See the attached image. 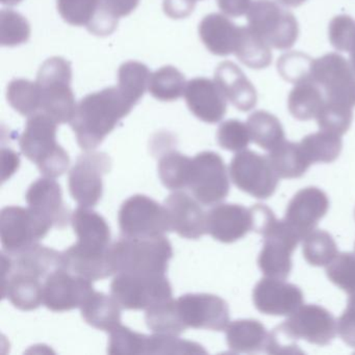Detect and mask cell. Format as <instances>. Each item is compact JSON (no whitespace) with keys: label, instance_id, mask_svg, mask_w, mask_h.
<instances>
[{"label":"cell","instance_id":"obj_41","mask_svg":"<svg viewBox=\"0 0 355 355\" xmlns=\"http://www.w3.org/2000/svg\"><path fill=\"white\" fill-rule=\"evenodd\" d=\"M10 105L22 116L30 117L40 111L41 98L37 83L17 78L10 83L7 89Z\"/></svg>","mask_w":355,"mask_h":355},{"label":"cell","instance_id":"obj_4","mask_svg":"<svg viewBox=\"0 0 355 355\" xmlns=\"http://www.w3.org/2000/svg\"><path fill=\"white\" fill-rule=\"evenodd\" d=\"M172 257L173 248L165 236L148 239L121 236L110 247V259L115 274L166 275Z\"/></svg>","mask_w":355,"mask_h":355},{"label":"cell","instance_id":"obj_3","mask_svg":"<svg viewBox=\"0 0 355 355\" xmlns=\"http://www.w3.org/2000/svg\"><path fill=\"white\" fill-rule=\"evenodd\" d=\"M58 124L51 116L38 111L28 117L19 138L22 153L36 164L45 178H60L69 167V155L57 142Z\"/></svg>","mask_w":355,"mask_h":355},{"label":"cell","instance_id":"obj_50","mask_svg":"<svg viewBox=\"0 0 355 355\" xmlns=\"http://www.w3.org/2000/svg\"><path fill=\"white\" fill-rule=\"evenodd\" d=\"M328 37L336 51L351 53L355 49V20L348 15L336 16L330 21Z\"/></svg>","mask_w":355,"mask_h":355},{"label":"cell","instance_id":"obj_38","mask_svg":"<svg viewBox=\"0 0 355 355\" xmlns=\"http://www.w3.org/2000/svg\"><path fill=\"white\" fill-rule=\"evenodd\" d=\"M150 76V71L144 64L136 61L126 62L120 66L118 71V89L135 107L144 96Z\"/></svg>","mask_w":355,"mask_h":355},{"label":"cell","instance_id":"obj_14","mask_svg":"<svg viewBox=\"0 0 355 355\" xmlns=\"http://www.w3.org/2000/svg\"><path fill=\"white\" fill-rule=\"evenodd\" d=\"M257 263L266 277L286 279L292 271V254L301 239L284 220H276L263 234Z\"/></svg>","mask_w":355,"mask_h":355},{"label":"cell","instance_id":"obj_36","mask_svg":"<svg viewBox=\"0 0 355 355\" xmlns=\"http://www.w3.org/2000/svg\"><path fill=\"white\" fill-rule=\"evenodd\" d=\"M145 322L147 327L155 334L178 336L188 329L180 318L178 303L173 298L157 303L147 309Z\"/></svg>","mask_w":355,"mask_h":355},{"label":"cell","instance_id":"obj_1","mask_svg":"<svg viewBox=\"0 0 355 355\" xmlns=\"http://www.w3.org/2000/svg\"><path fill=\"white\" fill-rule=\"evenodd\" d=\"M71 224L78 242L62 251L64 269L91 282L114 275L111 230L105 218L90 207H80L72 213Z\"/></svg>","mask_w":355,"mask_h":355},{"label":"cell","instance_id":"obj_51","mask_svg":"<svg viewBox=\"0 0 355 355\" xmlns=\"http://www.w3.org/2000/svg\"><path fill=\"white\" fill-rule=\"evenodd\" d=\"M338 334L343 342L355 348V294L350 295L346 309L338 318Z\"/></svg>","mask_w":355,"mask_h":355},{"label":"cell","instance_id":"obj_22","mask_svg":"<svg viewBox=\"0 0 355 355\" xmlns=\"http://www.w3.org/2000/svg\"><path fill=\"white\" fill-rule=\"evenodd\" d=\"M26 201L30 209L46 219L53 227L64 228L71 222L61 186L53 178L44 176L33 182L26 192Z\"/></svg>","mask_w":355,"mask_h":355},{"label":"cell","instance_id":"obj_44","mask_svg":"<svg viewBox=\"0 0 355 355\" xmlns=\"http://www.w3.org/2000/svg\"><path fill=\"white\" fill-rule=\"evenodd\" d=\"M315 120L320 130L342 137L352 124V107L326 101Z\"/></svg>","mask_w":355,"mask_h":355},{"label":"cell","instance_id":"obj_11","mask_svg":"<svg viewBox=\"0 0 355 355\" xmlns=\"http://www.w3.org/2000/svg\"><path fill=\"white\" fill-rule=\"evenodd\" d=\"M112 168L111 157L105 153L89 150L76 159L68 174L72 198L84 207H94L103 194V176Z\"/></svg>","mask_w":355,"mask_h":355},{"label":"cell","instance_id":"obj_49","mask_svg":"<svg viewBox=\"0 0 355 355\" xmlns=\"http://www.w3.org/2000/svg\"><path fill=\"white\" fill-rule=\"evenodd\" d=\"M313 61L311 57L304 53L293 51L278 59L277 70L284 80L295 85L300 80L311 78Z\"/></svg>","mask_w":355,"mask_h":355},{"label":"cell","instance_id":"obj_26","mask_svg":"<svg viewBox=\"0 0 355 355\" xmlns=\"http://www.w3.org/2000/svg\"><path fill=\"white\" fill-rule=\"evenodd\" d=\"M44 280L3 266V296L24 311H34L43 303Z\"/></svg>","mask_w":355,"mask_h":355},{"label":"cell","instance_id":"obj_16","mask_svg":"<svg viewBox=\"0 0 355 355\" xmlns=\"http://www.w3.org/2000/svg\"><path fill=\"white\" fill-rule=\"evenodd\" d=\"M95 292L92 282L61 268L47 276L43 286V304L51 311L80 309Z\"/></svg>","mask_w":355,"mask_h":355},{"label":"cell","instance_id":"obj_8","mask_svg":"<svg viewBox=\"0 0 355 355\" xmlns=\"http://www.w3.org/2000/svg\"><path fill=\"white\" fill-rule=\"evenodd\" d=\"M53 225L30 207H6L0 213V239L3 252L15 255L38 244Z\"/></svg>","mask_w":355,"mask_h":355},{"label":"cell","instance_id":"obj_7","mask_svg":"<svg viewBox=\"0 0 355 355\" xmlns=\"http://www.w3.org/2000/svg\"><path fill=\"white\" fill-rule=\"evenodd\" d=\"M122 236L157 238L171 232L167 209L146 195L137 194L122 203L118 213Z\"/></svg>","mask_w":355,"mask_h":355},{"label":"cell","instance_id":"obj_48","mask_svg":"<svg viewBox=\"0 0 355 355\" xmlns=\"http://www.w3.org/2000/svg\"><path fill=\"white\" fill-rule=\"evenodd\" d=\"M218 144L232 153L245 150L250 143L248 126L240 120L230 119L220 124L217 132Z\"/></svg>","mask_w":355,"mask_h":355},{"label":"cell","instance_id":"obj_52","mask_svg":"<svg viewBox=\"0 0 355 355\" xmlns=\"http://www.w3.org/2000/svg\"><path fill=\"white\" fill-rule=\"evenodd\" d=\"M250 211L252 215V232L261 236H263L277 220L272 209H270L267 205H255L251 207Z\"/></svg>","mask_w":355,"mask_h":355},{"label":"cell","instance_id":"obj_24","mask_svg":"<svg viewBox=\"0 0 355 355\" xmlns=\"http://www.w3.org/2000/svg\"><path fill=\"white\" fill-rule=\"evenodd\" d=\"M1 255L3 267L32 274L42 280L46 279L55 270L63 268L62 252L39 243L15 255L7 254L1 250Z\"/></svg>","mask_w":355,"mask_h":355},{"label":"cell","instance_id":"obj_17","mask_svg":"<svg viewBox=\"0 0 355 355\" xmlns=\"http://www.w3.org/2000/svg\"><path fill=\"white\" fill-rule=\"evenodd\" d=\"M295 340L327 346L338 334V321L331 313L317 304L301 305L282 324Z\"/></svg>","mask_w":355,"mask_h":355},{"label":"cell","instance_id":"obj_21","mask_svg":"<svg viewBox=\"0 0 355 355\" xmlns=\"http://www.w3.org/2000/svg\"><path fill=\"white\" fill-rule=\"evenodd\" d=\"M184 99L191 113L205 123L221 121L227 110V99L216 80L196 78L187 83Z\"/></svg>","mask_w":355,"mask_h":355},{"label":"cell","instance_id":"obj_43","mask_svg":"<svg viewBox=\"0 0 355 355\" xmlns=\"http://www.w3.org/2000/svg\"><path fill=\"white\" fill-rule=\"evenodd\" d=\"M148 336L120 324L110 331V354H147Z\"/></svg>","mask_w":355,"mask_h":355},{"label":"cell","instance_id":"obj_37","mask_svg":"<svg viewBox=\"0 0 355 355\" xmlns=\"http://www.w3.org/2000/svg\"><path fill=\"white\" fill-rule=\"evenodd\" d=\"M300 146L309 163L330 164L340 157L343 148L342 137L320 130L304 137L301 140Z\"/></svg>","mask_w":355,"mask_h":355},{"label":"cell","instance_id":"obj_33","mask_svg":"<svg viewBox=\"0 0 355 355\" xmlns=\"http://www.w3.org/2000/svg\"><path fill=\"white\" fill-rule=\"evenodd\" d=\"M192 169L193 159L176 150L166 151L157 165L162 184L171 191L189 188Z\"/></svg>","mask_w":355,"mask_h":355},{"label":"cell","instance_id":"obj_20","mask_svg":"<svg viewBox=\"0 0 355 355\" xmlns=\"http://www.w3.org/2000/svg\"><path fill=\"white\" fill-rule=\"evenodd\" d=\"M201 203L184 191H175L164 201L171 232L182 238L198 240L207 234V213Z\"/></svg>","mask_w":355,"mask_h":355},{"label":"cell","instance_id":"obj_27","mask_svg":"<svg viewBox=\"0 0 355 355\" xmlns=\"http://www.w3.org/2000/svg\"><path fill=\"white\" fill-rule=\"evenodd\" d=\"M199 36L209 53L227 57L234 53L239 31L232 20L221 14H209L199 24Z\"/></svg>","mask_w":355,"mask_h":355},{"label":"cell","instance_id":"obj_9","mask_svg":"<svg viewBox=\"0 0 355 355\" xmlns=\"http://www.w3.org/2000/svg\"><path fill=\"white\" fill-rule=\"evenodd\" d=\"M111 294L126 311H147L157 303L172 298V286L166 275L117 273Z\"/></svg>","mask_w":355,"mask_h":355},{"label":"cell","instance_id":"obj_53","mask_svg":"<svg viewBox=\"0 0 355 355\" xmlns=\"http://www.w3.org/2000/svg\"><path fill=\"white\" fill-rule=\"evenodd\" d=\"M195 3L196 0H164V12L172 19H182L192 14Z\"/></svg>","mask_w":355,"mask_h":355},{"label":"cell","instance_id":"obj_40","mask_svg":"<svg viewBox=\"0 0 355 355\" xmlns=\"http://www.w3.org/2000/svg\"><path fill=\"white\" fill-rule=\"evenodd\" d=\"M303 257L313 267H327L338 254L331 234L325 230H313L303 241Z\"/></svg>","mask_w":355,"mask_h":355},{"label":"cell","instance_id":"obj_23","mask_svg":"<svg viewBox=\"0 0 355 355\" xmlns=\"http://www.w3.org/2000/svg\"><path fill=\"white\" fill-rule=\"evenodd\" d=\"M207 230L219 242H236L252 230L250 209L232 203L216 205L207 213Z\"/></svg>","mask_w":355,"mask_h":355},{"label":"cell","instance_id":"obj_47","mask_svg":"<svg viewBox=\"0 0 355 355\" xmlns=\"http://www.w3.org/2000/svg\"><path fill=\"white\" fill-rule=\"evenodd\" d=\"M326 275L347 294H355V253H338L326 268Z\"/></svg>","mask_w":355,"mask_h":355},{"label":"cell","instance_id":"obj_10","mask_svg":"<svg viewBox=\"0 0 355 355\" xmlns=\"http://www.w3.org/2000/svg\"><path fill=\"white\" fill-rule=\"evenodd\" d=\"M230 175L236 188L257 199L271 197L279 182L268 157L246 149L232 157Z\"/></svg>","mask_w":355,"mask_h":355},{"label":"cell","instance_id":"obj_54","mask_svg":"<svg viewBox=\"0 0 355 355\" xmlns=\"http://www.w3.org/2000/svg\"><path fill=\"white\" fill-rule=\"evenodd\" d=\"M217 3L222 13L238 18L248 13L252 0H217Z\"/></svg>","mask_w":355,"mask_h":355},{"label":"cell","instance_id":"obj_28","mask_svg":"<svg viewBox=\"0 0 355 355\" xmlns=\"http://www.w3.org/2000/svg\"><path fill=\"white\" fill-rule=\"evenodd\" d=\"M267 329L254 319H241L226 328V343L234 353H257L266 350Z\"/></svg>","mask_w":355,"mask_h":355},{"label":"cell","instance_id":"obj_5","mask_svg":"<svg viewBox=\"0 0 355 355\" xmlns=\"http://www.w3.org/2000/svg\"><path fill=\"white\" fill-rule=\"evenodd\" d=\"M71 65L67 60L60 57L46 60L37 76L40 111L51 116L59 124L69 123L78 105L71 89Z\"/></svg>","mask_w":355,"mask_h":355},{"label":"cell","instance_id":"obj_58","mask_svg":"<svg viewBox=\"0 0 355 355\" xmlns=\"http://www.w3.org/2000/svg\"><path fill=\"white\" fill-rule=\"evenodd\" d=\"M350 63L355 69V49H353L350 53Z\"/></svg>","mask_w":355,"mask_h":355},{"label":"cell","instance_id":"obj_39","mask_svg":"<svg viewBox=\"0 0 355 355\" xmlns=\"http://www.w3.org/2000/svg\"><path fill=\"white\" fill-rule=\"evenodd\" d=\"M186 78L173 66L159 68L151 74L148 91L151 96L159 101H174L184 94Z\"/></svg>","mask_w":355,"mask_h":355},{"label":"cell","instance_id":"obj_15","mask_svg":"<svg viewBox=\"0 0 355 355\" xmlns=\"http://www.w3.org/2000/svg\"><path fill=\"white\" fill-rule=\"evenodd\" d=\"M176 303L180 318L188 328L223 331L230 325V307L217 295L189 293L180 296Z\"/></svg>","mask_w":355,"mask_h":355},{"label":"cell","instance_id":"obj_25","mask_svg":"<svg viewBox=\"0 0 355 355\" xmlns=\"http://www.w3.org/2000/svg\"><path fill=\"white\" fill-rule=\"evenodd\" d=\"M215 80L226 99L239 111L249 112L257 107V90L236 64L230 61L219 64Z\"/></svg>","mask_w":355,"mask_h":355},{"label":"cell","instance_id":"obj_46","mask_svg":"<svg viewBox=\"0 0 355 355\" xmlns=\"http://www.w3.org/2000/svg\"><path fill=\"white\" fill-rule=\"evenodd\" d=\"M207 350L198 343L182 340L172 334H155L148 336L147 354H198Z\"/></svg>","mask_w":355,"mask_h":355},{"label":"cell","instance_id":"obj_34","mask_svg":"<svg viewBox=\"0 0 355 355\" xmlns=\"http://www.w3.org/2000/svg\"><path fill=\"white\" fill-rule=\"evenodd\" d=\"M246 124L251 141L265 150H272L286 140L279 120L268 112H254L249 116Z\"/></svg>","mask_w":355,"mask_h":355},{"label":"cell","instance_id":"obj_55","mask_svg":"<svg viewBox=\"0 0 355 355\" xmlns=\"http://www.w3.org/2000/svg\"><path fill=\"white\" fill-rule=\"evenodd\" d=\"M1 159H3V182L11 178L20 165L19 155L11 149L3 148L1 151Z\"/></svg>","mask_w":355,"mask_h":355},{"label":"cell","instance_id":"obj_32","mask_svg":"<svg viewBox=\"0 0 355 355\" xmlns=\"http://www.w3.org/2000/svg\"><path fill=\"white\" fill-rule=\"evenodd\" d=\"M234 53L251 69H265L272 63L271 47L249 26H241Z\"/></svg>","mask_w":355,"mask_h":355},{"label":"cell","instance_id":"obj_19","mask_svg":"<svg viewBox=\"0 0 355 355\" xmlns=\"http://www.w3.org/2000/svg\"><path fill=\"white\" fill-rule=\"evenodd\" d=\"M303 292L284 279L266 277L253 288L255 309L268 315H291L303 304Z\"/></svg>","mask_w":355,"mask_h":355},{"label":"cell","instance_id":"obj_6","mask_svg":"<svg viewBox=\"0 0 355 355\" xmlns=\"http://www.w3.org/2000/svg\"><path fill=\"white\" fill-rule=\"evenodd\" d=\"M247 21L249 28L272 49L288 51L298 39L296 18L274 0H254L247 13Z\"/></svg>","mask_w":355,"mask_h":355},{"label":"cell","instance_id":"obj_29","mask_svg":"<svg viewBox=\"0 0 355 355\" xmlns=\"http://www.w3.org/2000/svg\"><path fill=\"white\" fill-rule=\"evenodd\" d=\"M121 309L113 296L101 292L93 293L80 307L87 324L107 332L121 324Z\"/></svg>","mask_w":355,"mask_h":355},{"label":"cell","instance_id":"obj_30","mask_svg":"<svg viewBox=\"0 0 355 355\" xmlns=\"http://www.w3.org/2000/svg\"><path fill=\"white\" fill-rule=\"evenodd\" d=\"M325 101L322 89L309 78L295 84L288 94V109L295 119L309 121L317 118Z\"/></svg>","mask_w":355,"mask_h":355},{"label":"cell","instance_id":"obj_12","mask_svg":"<svg viewBox=\"0 0 355 355\" xmlns=\"http://www.w3.org/2000/svg\"><path fill=\"white\" fill-rule=\"evenodd\" d=\"M311 78L326 101L355 107V69L343 55L331 53L313 60Z\"/></svg>","mask_w":355,"mask_h":355},{"label":"cell","instance_id":"obj_42","mask_svg":"<svg viewBox=\"0 0 355 355\" xmlns=\"http://www.w3.org/2000/svg\"><path fill=\"white\" fill-rule=\"evenodd\" d=\"M31 26L26 17L13 11L3 9L0 12V43L3 46L15 47L28 42Z\"/></svg>","mask_w":355,"mask_h":355},{"label":"cell","instance_id":"obj_57","mask_svg":"<svg viewBox=\"0 0 355 355\" xmlns=\"http://www.w3.org/2000/svg\"><path fill=\"white\" fill-rule=\"evenodd\" d=\"M22 0H1V3L5 6H16Z\"/></svg>","mask_w":355,"mask_h":355},{"label":"cell","instance_id":"obj_35","mask_svg":"<svg viewBox=\"0 0 355 355\" xmlns=\"http://www.w3.org/2000/svg\"><path fill=\"white\" fill-rule=\"evenodd\" d=\"M139 3L140 0H101L98 13L87 30L99 37L113 34L120 18L132 14Z\"/></svg>","mask_w":355,"mask_h":355},{"label":"cell","instance_id":"obj_13","mask_svg":"<svg viewBox=\"0 0 355 355\" xmlns=\"http://www.w3.org/2000/svg\"><path fill=\"white\" fill-rule=\"evenodd\" d=\"M189 189L202 205H216L230 194L227 168L219 153L202 151L193 159Z\"/></svg>","mask_w":355,"mask_h":355},{"label":"cell","instance_id":"obj_2","mask_svg":"<svg viewBox=\"0 0 355 355\" xmlns=\"http://www.w3.org/2000/svg\"><path fill=\"white\" fill-rule=\"evenodd\" d=\"M132 107L118 87L85 96L76 105L69 122L80 148L86 151L97 148Z\"/></svg>","mask_w":355,"mask_h":355},{"label":"cell","instance_id":"obj_18","mask_svg":"<svg viewBox=\"0 0 355 355\" xmlns=\"http://www.w3.org/2000/svg\"><path fill=\"white\" fill-rule=\"evenodd\" d=\"M328 209L329 199L326 193L317 187H307L291 199L284 220L301 240H304L315 230Z\"/></svg>","mask_w":355,"mask_h":355},{"label":"cell","instance_id":"obj_45","mask_svg":"<svg viewBox=\"0 0 355 355\" xmlns=\"http://www.w3.org/2000/svg\"><path fill=\"white\" fill-rule=\"evenodd\" d=\"M101 0H57L58 11L67 24L90 26L99 10Z\"/></svg>","mask_w":355,"mask_h":355},{"label":"cell","instance_id":"obj_56","mask_svg":"<svg viewBox=\"0 0 355 355\" xmlns=\"http://www.w3.org/2000/svg\"><path fill=\"white\" fill-rule=\"evenodd\" d=\"M278 1L286 7L296 8L303 5L306 0H278Z\"/></svg>","mask_w":355,"mask_h":355},{"label":"cell","instance_id":"obj_31","mask_svg":"<svg viewBox=\"0 0 355 355\" xmlns=\"http://www.w3.org/2000/svg\"><path fill=\"white\" fill-rule=\"evenodd\" d=\"M268 159L279 178L288 180L304 175L311 165L305 157L300 143L286 140L270 150Z\"/></svg>","mask_w":355,"mask_h":355}]
</instances>
